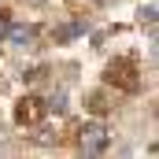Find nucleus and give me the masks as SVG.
<instances>
[{
    "instance_id": "f257e3e1",
    "label": "nucleus",
    "mask_w": 159,
    "mask_h": 159,
    "mask_svg": "<svg viewBox=\"0 0 159 159\" xmlns=\"http://www.w3.org/2000/svg\"><path fill=\"white\" fill-rule=\"evenodd\" d=\"M107 81L119 85V89H126V93H137V89H141L137 63H133L129 56H122V59H115V63H107Z\"/></svg>"
},
{
    "instance_id": "f03ea898",
    "label": "nucleus",
    "mask_w": 159,
    "mask_h": 159,
    "mask_svg": "<svg viewBox=\"0 0 159 159\" xmlns=\"http://www.w3.org/2000/svg\"><path fill=\"white\" fill-rule=\"evenodd\" d=\"M107 141H111V133H107V126H104V122H89V126H81V148H85L89 156L104 152V148H107Z\"/></svg>"
},
{
    "instance_id": "7ed1b4c3",
    "label": "nucleus",
    "mask_w": 159,
    "mask_h": 159,
    "mask_svg": "<svg viewBox=\"0 0 159 159\" xmlns=\"http://www.w3.org/2000/svg\"><path fill=\"white\" fill-rule=\"evenodd\" d=\"M41 115H44V104H41L37 96H26V100H19V107H15V122H19V126H34V122H41Z\"/></svg>"
},
{
    "instance_id": "20e7f679",
    "label": "nucleus",
    "mask_w": 159,
    "mask_h": 159,
    "mask_svg": "<svg viewBox=\"0 0 159 159\" xmlns=\"http://www.w3.org/2000/svg\"><path fill=\"white\" fill-rule=\"evenodd\" d=\"M4 37H11L15 44H26L34 34H30V26H7V34H4Z\"/></svg>"
},
{
    "instance_id": "39448f33",
    "label": "nucleus",
    "mask_w": 159,
    "mask_h": 159,
    "mask_svg": "<svg viewBox=\"0 0 159 159\" xmlns=\"http://www.w3.org/2000/svg\"><path fill=\"white\" fill-rule=\"evenodd\" d=\"M89 107H93L96 115H104V111H107V100H104V93H93V96H89Z\"/></svg>"
},
{
    "instance_id": "423d86ee",
    "label": "nucleus",
    "mask_w": 159,
    "mask_h": 159,
    "mask_svg": "<svg viewBox=\"0 0 159 159\" xmlns=\"http://www.w3.org/2000/svg\"><path fill=\"white\" fill-rule=\"evenodd\" d=\"M78 34H81V26H63L56 37H59V41H70V37H78Z\"/></svg>"
},
{
    "instance_id": "0eeeda50",
    "label": "nucleus",
    "mask_w": 159,
    "mask_h": 159,
    "mask_svg": "<svg viewBox=\"0 0 159 159\" xmlns=\"http://www.w3.org/2000/svg\"><path fill=\"white\" fill-rule=\"evenodd\" d=\"M48 107H52V111H67V96H63V93H59V96H52V104H48Z\"/></svg>"
},
{
    "instance_id": "6e6552de",
    "label": "nucleus",
    "mask_w": 159,
    "mask_h": 159,
    "mask_svg": "<svg viewBox=\"0 0 159 159\" xmlns=\"http://www.w3.org/2000/svg\"><path fill=\"white\" fill-rule=\"evenodd\" d=\"M141 22H148V26H152V22H156V7H152V4H148V7H144V11H141Z\"/></svg>"
},
{
    "instance_id": "1a4fd4ad",
    "label": "nucleus",
    "mask_w": 159,
    "mask_h": 159,
    "mask_svg": "<svg viewBox=\"0 0 159 159\" xmlns=\"http://www.w3.org/2000/svg\"><path fill=\"white\" fill-rule=\"evenodd\" d=\"M7 34V19H4V11H0V37Z\"/></svg>"
}]
</instances>
